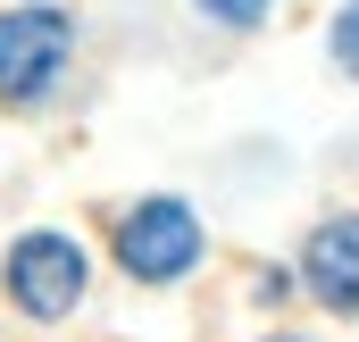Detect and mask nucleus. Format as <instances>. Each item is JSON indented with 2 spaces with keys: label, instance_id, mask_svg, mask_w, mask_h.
Here are the masks:
<instances>
[{
  "label": "nucleus",
  "instance_id": "obj_2",
  "mask_svg": "<svg viewBox=\"0 0 359 342\" xmlns=\"http://www.w3.org/2000/svg\"><path fill=\"white\" fill-rule=\"evenodd\" d=\"M117 259L142 275V284H176L184 267L201 259V226L184 200H142L126 226H117Z\"/></svg>",
  "mask_w": 359,
  "mask_h": 342
},
{
  "label": "nucleus",
  "instance_id": "obj_4",
  "mask_svg": "<svg viewBox=\"0 0 359 342\" xmlns=\"http://www.w3.org/2000/svg\"><path fill=\"white\" fill-rule=\"evenodd\" d=\"M301 275H309V292L326 309L359 317V217H326L309 234V251H301Z\"/></svg>",
  "mask_w": 359,
  "mask_h": 342
},
{
  "label": "nucleus",
  "instance_id": "obj_3",
  "mask_svg": "<svg viewBox=\"0 0 359 342\" xmlns=\"http://www.w3.org/2000/svg\"><path fill=\"white\" fill-rule=\"evenodd\" d=\"M76 292H84V251L67 234H25L8 251V301L25 317H67Z\"/></svg>",
  "mask_w": 359,
  "mask_h": 342
},
{
  "label": "nucleus",
  "instance_id": "obj_1",
  "mask_svg": "<svg viewBox=\"0 0 359 342\" xmlns=\"http://www.w3.org/2000/svg\"><path fill=\"white\" fill-rule=\"evenodd\" d=\"M67 50H76V25H67L59 8H8V17H0V100H8V109L42 100V92L59 84Z\"/></svg>",
  "mask_w": 359,
  "mask_h": 342
},
{
  "label": "nucleus",
  "instance_id": "obj_7",
  "mask_svg": "<svg viewBox=\"0 0 359 342\" xmlns=\"http://www.w3.org/2000/svg\"><path fill=\"white\" fill-rule=\"evenodd\" d=\"M276 342H292V334H276Z\"/></svg>",
  "mask_w": 359,
  "mask_h": 342
},
{
  "label": "nucleus",
  "instance_id": "obj_6",
  "mask_svg": "<svg viewBox=\"0 0 359 342\" xmlns=\"http://www.w3.org/2000/svg\"><path fill=\"white\" fill-rule=\"evenodd\" d=\"M334 59H343V67L359 76V0L343 8V17H334Z\"/></svg>",
  "mask_w": 359,
  "mask_h": 342
},
{
  "label": "nucleus",
  "instance_id": "obj_5",
  "mask_svg": "<svg viewBox=\"0 0 359 342\" xmlns=\"http://www.w3.org/2000/svg\"><path fill=\"white\" fill-rule=\"evenodd\" d=\"M201 8H209L217 25H259V17H268L276 0H201Z\"/></svg>",
  "mask_w": 359,
  "mask_h": 342
}]
</instances>
